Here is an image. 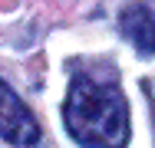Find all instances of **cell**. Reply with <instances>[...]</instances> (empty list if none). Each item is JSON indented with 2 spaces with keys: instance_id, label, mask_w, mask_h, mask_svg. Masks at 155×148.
<instances>
[{
  "instance_id": "obj_3",
  "label": "cell",
  "mask_w": 155,
  "mask_h": 148,
  "mask_svg": "<svg viewBox=\"0 0 155 148\" xmlns=\"http://www.w3.org/2000/svg\"><path fill=\"white\" fill-rule=\"evenodd\" d=\"M119 30L125 40L135 43L139 53H145V56L155 53V10L149 3H129L119 17Z\"/></svg>"
},
{
  "instance_id": "obj_1",
  "label": "cell",
  "mask_w": 155,
  "mask_h": 148,
  "mask_svg": "<svg viewBox=\"0 0 155 148\" xmlns=\"http://www.w3.org/2000/svg\"><path fill=\"white\" fill-rule=\"evenodd\" d=\"M66 128L83 148H125L129 105L112 79L76 76L66 95Z\"/></svg>"
},
{
  "instance_id": "obj_2",
  "label": "cell",
  "mask_w": 155,
  "mask_h": 148,
  "mask_svg": "<svg viewBox=\"0 0 155 148\" xmlns=\"http://www.w3.org/2000/svg\"><path fill=\"white\" fill-rule=\"evenodd\" d=\"M0 138L10 145H36L40 142V125H36L33 112L3 79H0Z\"/></svg>"
}]
</instances>
